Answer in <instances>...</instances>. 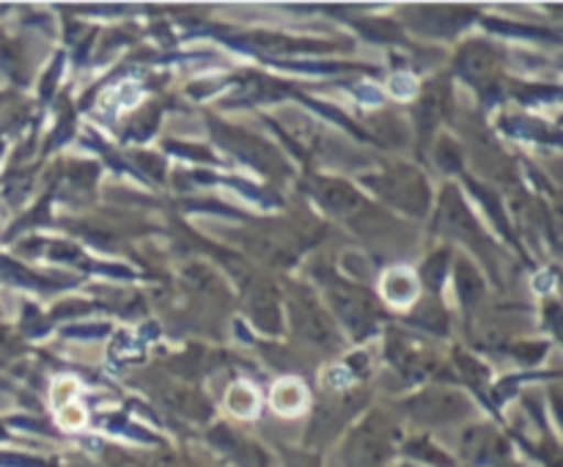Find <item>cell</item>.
<instances>
[{
  "instance_id": "277c9868",
  "label": "cell",
  "mask_w": 563,
  "mask_h": 467,
  "mask_svg": "<svg viewBox=\"0 0 563 467\" xmlns=\"http://www.w3.org/2000/svg\"><path fill=\"white\" fill-rule=\"evenodd\" d=\"M412 415L421 423H449L454 418L465 415L467 401L456 393H423L421 399L412 401Z\"/></svg>"
},
{
  "instance_id": "8992f818",
  "label": "cell",
  "mask_w": 563,
  "mask_h": 467,
  "mask_svg": "<svg viewBox=\"0 0 563 467\" xmlns=\"http://www.w3.org/2000/svg\"><path fill=\"white\" fill-rule=\"evenodd\" d=\"M247 308H251V316L256 319L258 327L269 330V333H275L280 327L278 294H275V289L269 283L258 280V283L251 286V291H247Z\"/></svg>"
},
{
  "instance_id": "52a82bcc",
  "label": "cell",
  "mask_w": 563,
  "mask_h": 467,
  "mask_svg": "<svg viewBox=\"0 0 563 467\" xmlns=\"http://www.w3.org/2000/svg\"><path fill=\"white\" fill-rule=\"evenodd\" d=\"M225 135H229V146L234 148L236 154L251 159V163L258 165L262 170H269V174H273V170H280V165H284L278 154H275L267 143L258 141V137L247 135V132L242 130H225Z\"/></svg>"
},
{
  "instance_id": "3957f363",
  "label": "cell",
  "mask_w": 563,
  "mask_h": 467,
  "mask_svg": "<svg viewBox=\"0 0 563 467\" xmlns=\"http://www.w3.org/2000/svg\"><path fill=\"white\" fill-rule=\"evenodd\" d=\"M313 196L322 207H328L330 212L341 214V218H355V214L366 212V201L361 198V192L355 187L344 185V181L335 179H322L313 185Z\"/></svg>"
},
{
  "instance_id": "6da1fadb",
  "label": "cell",
  "mask_w": 563,
  "mask_h": 467,
  "mask_svg": "<svg viewBox=\"0 0 563 467\" xmlns=\"http://www.w3.org/2000/svg\"><path fill=\"white\" fill-rule=\"evenodd\" d=\"M396 451L394 426L383 415H368L352 429L344 445L346 467H388Z\"/></svg>"
},
{
  "instance_id": "30bf717a",
  "label": "cell",
  "mask_w": 563,
  "mask_h": 467,
  "mask_svg": "<svg viewBox=\"0 0 563 467\" xmlns=\"http://www.w3.org/2000/svg\"><path fill=\"white\" fill-rule=\"evenodd\" d=\"M440 110H443V93H440L438 88H429L421 99V130L423 132H427L429 126H434Z\"/></svg>"
},
{
  "instance_id": "5b68a950",
  "label": "cell",
  "mask_w": 563,
  "mask_h": 467,
  "mask_svg": "<svg viewBox=\"0 0 563 467\" xmlns=\"http://www.w3.org/2000/svg\"><path fill=\"white\" fill-rule=\"evenodd\" d=\"M330 297H333L335 308H339V313L346 319L350 327L357 330V327H366V324L372 322L374 302L368 300V294L352 289V286H335V289L330 291Z\"/></svg>"
},
{
  "instance_id": "9c48e42d",
  "label": "cell",
  "mask_w": 563,
  "mask_h": 467,
  "mask_svg": "<svg viewBox=\"0 0 563 467\" xmlns=\"http://www.w3.org/2000/svg\"><path fill=\"white\" fill-rule=\"evenodd\" d=\"M460 69L465 71L467 77H484L495 69V53L484 44H471L467 49H462L460 55Z\"/></svg>"
},
{
  "instance_id": "ba28073f",
  "label": "cell",
  "mask_w": 563,
  "mask_h": 467,
  "mask_svg": "<svg viewBox=\"0 0 563 467\" xmlns=\"http://www.w3.org/2000/svg\"><path fill=\"white\" fill-rule=\"evenodd\" d=\"M297 327H300L308 338L317 341V344H333L335 341L333 322H330L328 313H324L317 302L308 300V297H300V300H297Z\"/></svg>"
},
{
  "instance_id": "8fae6325",
  "label": "cell",
  "mask_w": 563,
  "mask_h": 467,
  "mask_svg": "<svg viewBox=\"0 0 563 467\" xmlns=\"http://www.w3.org/2000/svg\"><path fill=\"white\" fill-rule=\"evenodd\" d=\"M456 280H460V294L465 297V302L478 300V291H482V283H478L476 273H473L471 267H465V264H462L460 275H456Z\"/></svg>"
},
{
  "instance_id": "7a4b0ae2",
  "label": "cell",
  "mask_w": 563,
  "mask_h": 467,
  "mask_svg": "<svg viewBox=\"0 0 563 467\" xmlns=\"http://www.w3.org/2000/svg\"><path fill=\"white\" fill-rule=\"evenodd\" d=\"M368 185H372L379 196L388 198L390 203L407 209V212L423 214V209H427L429 203L427 185H423V179L416 170H390V174L368 179Z\"/></svg>"
}]
</instances>
